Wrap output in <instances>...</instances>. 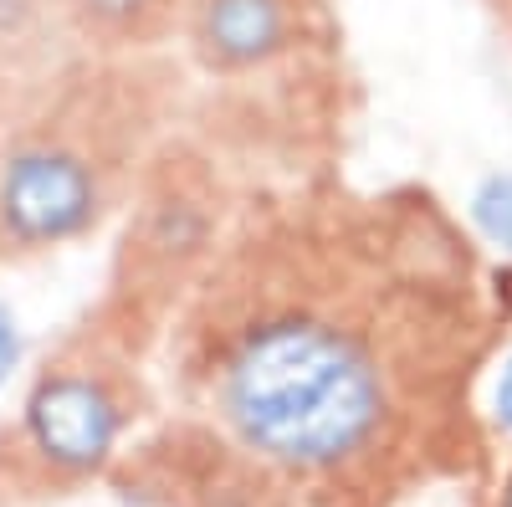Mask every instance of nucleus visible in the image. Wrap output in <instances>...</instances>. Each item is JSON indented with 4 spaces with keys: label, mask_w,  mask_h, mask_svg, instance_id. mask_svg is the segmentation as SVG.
<instances>
[{
    "label": "nucleus",
    "mask_w": 512,
    "mask_h": 507,
    "mask_svg": "<svg viewBox=\"0 0 512 507\" xmlns=\"http://www.w3.org/2000/svg\"><path fill=\"white\" fill-rule=\"evenodd\" d=\"M472 251L425 195L323 205L246 236L180 308L221 426L282 472L338 477L390 446L472 333Z\"/></svg>",
    "instance_id": "1"
},
{
    "label": "nucleus",
    "mask_w": 512,
    "mask_h": 507,
    "mask_svg": "<svg viewBox=\"0 0 512 507\" xmlns=\"http://www.w3.org/2000/svg\"><path fill=\"white\" fill-rule=\"evenodd\" d=\"M175 72L154 57L77 52L0 108V267H26L123 216L164 144Z\"/></svg>",
    "instance_id": "2"
},
{
    "label": "nucleus",
    "mask_w": 512,
    "mask_h": 507,
    "mask_svg": "<svg viewBox=\"0 0 512 507\" xmlns=\"http://www.w3.org/2000/svg\"><path fill=\"white\" fill-rule=\"evenodd\" d=\"M144 410L139 354L82 318L36 364L21 410L0 426V507L62 497L108 472Z\"/></svg>",
    "instance_id": "3"
},
{
    "label": "nucleus",
    "mask_w": 512,
    "mask_h": 507,
    "mask_svg": "<svg viewBox=\"0 0 512 507\" xmlns=\"http://www.w3.org/2000/svg\"><path fill=\"white\" fill-rule=\"evenodd\" d=\"M221 221L226 195L216 164L185 139H164L118 216L103 298L88 318L144 354L221 262Z\"/></svg>",
    "instance_id": "4"
},
{
    "label": "nucleus",
    "mask_w": 512,
    "mask_h": 507,
    "mask_svg": "<svg viewBox=\"0 0 512 507\" xmlns=\"http://www.w3.org/2000/svg\"><path fill=\"white\" fill-rule=\"evenodd\" d=\"M185 47L205 72L246 77L282 62L303 36V0H185Z\"/></svg>",
    "instance_id": "5"
},
{
    "label": "nucleus",
    "mask_w": 512,
    "mask_h": 507,
    "mask_svg": "<svg viewBox=\"0 0 512 507\" xmlns=\"http://www.w3.org/2000/svg\"><path fill=\"white\" fill-rule=\"evenodd\" d=\"M77 57L62 0H0V108Z\"/></svg>",
    "instance_id": "6"
},
{
    "label": "nucleus",
    "mask_w": 512,
    "mask_h": 507,
    "mask_svg": "<svg viewBox=\"0 0 512 507\" xmlns=\"http://www.w3.org/2000/svg\"><path fill=\"white\" fill-rule=\"evenodd\" d=\"M77 52L154 57L185 26V0H62Z\"/></svg>",
    "instance_id": "7"
},
{
    "label": "nucleus",
    "mask_w": 512,
    "mask_h": 507,
    "mask_svg": "<svg viewBox=\"0 0 512 507\" xmlns=\"http://www.w3.org/2000/svg\"><path fill=\"white\" fill-rule=\"evenodd\" d=\"M472 226L482 231V241H492L497 251L512 257V169L487 175L472 195Z\"/></svg>",
    "instance_id": "8"
},
{
    "label": "nucleus",
    "mask_w": 512,
    "mask_h": 507,
    "mask_svg": "<svg viewBox=\"0 0 512 507\" xmlns=\"http://www.w3.org/2000/svg\"><path fill=\"white\" fill-rule=\"evenodd\" d=\"M492 415H497V426H502V431H512V359H507V364H502V374H497Z\"/></svg>",
    "instance_id": "9"
},
{
    "label": "nucleus",
    "mask_w": 512,
    "mask_h": 507,
    "mask_svg": "<svg viewBox=\"0 0 512 507\" xmlns=\"http://www.w3.org/2000/svg\"><path fill=\"white\" fill-rule=\"evenodd\" d=\"M11 323L6 318H0V379H6V364L16 359V333H6Z\"/></svg>",
    "instance_id": "10"
},
{
    "label": "nucleus",
    "mask_w": 512,
    "mask_h": 507,
    "mask_svg": "<svg viewBox=\"0 0 512 507\" xmlns=\"http://www.w3.org/2000/svg\"><path fill=\"white\" fill-rule=\"evenodd\" d=\"M502 507H512V482H507V492H502Z\"/></svg>",
    "instance_id": "11"
}]
</instances>
